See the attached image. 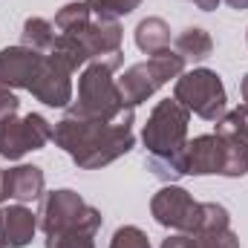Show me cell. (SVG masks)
Returning a JSON list of instances; mask_svg holds the SVG:
<instances>
[{
  "instance_id": "cell-8",
  "label": "cell",
  "mask_w": 248,
  "mask_h": 248,
  "mask_svg": "<svg viewBox=\"0 0 248 248\" xmlns=\"http://www.w3.org/2000/svg\"><path fill=\"white\" fill-rule=\"evenodd\" d=\"M150 214L162 228H173L179 234H193L199 225V202L179 185L159 187L150 199Z\"/></svg>"
},
{
  "instance_id": "cell-32",
  "label": "cell",
  "mask_w": 248,
  "mask_h": 248,
  "mask_svg": "<svg viewBox=\"0 0 248 248\" xmlns=\"http://www.w3.org/2000/svg\"><path fill=\"white\" fill-rule=\"evenodd\" d=\"M0 248H9L6 246V231H3V211H0Z\"/></svg>"
},
{
  "instance_id": "cell-28",
  "label": "cell",
  "mask_w": 248,
  "mask_h": 248,
  "mask_svg": "<svg viewBox=\"0 0 248 248\" xmlns=\"http://www.w3.org/2000/svg\"><path fill=\"white\" fill-rule=\"evenodd\" d=\"M162 248H193V237L190 234H173V237L162 240Z\"/></svg>"
},
{
  "instance_id": "cell-30",
  "label": "cell",
  "mask_w": 248,
  "mask_h": 248,
  "mask_svg": "<svg viewBox=\"0 0 248 248\" xmlns=\"http://www.w3.org/2000/svg\"><path fill=\"white\" fill-rule=\"evenodd\" d=\"M231 9H237V12H243V9H248V0H225Z\"/></svg>"
},
{
  "instance_id": "cell-5",
  "label": "cell",
  "mask_w": 248,
  "mask_h": 248,
  "mask_svg": "<svg viewBox=\"0 0 248 248\" xmlns=\"http://www.w3.org/2000/svg\"><path fill=\"white\" fill-rule=\"evenodd\" d=\"M173 98L185 107L187 113L205 119V122H219L228 113V93L222 78L214 69H190L176 78Z\"/></svg>"
},
{
  "instance_id": "cell-22",
  "label": "cell",
  "mask_w": 248,
  "mask_h": 248,
  "mask_svg": "<svg viewBox=\"0 0 248 248\" xmlns=\"http://www.w3.org/2000/svg\"><path fill=\"white\" fill-rule=\"evenodd\" d=\"M84 3L93 12V17H104V20L127 17L130 12H136L141 6V0H84Z\"/></svg>"
},
{
  "instance_id": "cell-26",
  "label": "cell",
  "mask_w": 248,
  "mask_h": 248,
  "mask_svg": "<svg viewBox=\"0 0 248 248\" xmlns=\"http://www.w3.org/2000/svg\"><path fill=\"white\" fill-rule=\"evenodd\" d=\"M46 248H95L93 234H52L46 237Z\"/></svg>"
},
{
  "instance_id": "cell-23",
  "label": "cell",
  "mask_w": 248,
  "mask_h": 248,
  "mask_svg": "<svg viewBox=\"0 0 248 248\" xmlns=\"http://www.w3.org/2000/svg\"><path fill=\"white\" fill-rule=\"evenodd\" d=\"M214 133H219V136H237V139H243L248 141V107H237V110H228L219 122H217V130Z\"/></svg>"
},
{
  "instance_id": "cell-34",
  "label": "cell",
  "mask_w": 248,
  "mask_h": 248,
  "mask_svg": "<svg viewBox=\"0 0 248 248\" xmlns=\"http://www.w3.org/2000/svg\"><path fill=\"white\" fill-rule=\"evenodd\" d=\"M246 41H248V29H246Z\"/></svg>"
},
{
  "instance_id": "cell-10",
  "label": "cell",
  "mask_w": 248,
  "mask_h": 248,
  "mask_svg": "<svg viewBox=\"0 0 248 248\" xmlns=\"http://www.w3.org/2000/svg\"><path fill=\"white\" fill-rule=\"evenodd\" d=\"M41 52L29 49V46H6L0 49V87L6 90H29L32 81L38 78L41 66H44Z\"/></svg>"
},
{
  "instance_id": "cell-11",
  "label": "cell",
  "mask_w": 248,
  "mask_h": 248,
  "mask_svg": "<svg viewBox=\"0 0 248 248\" xmlns=\"http://www.w3.org/2000/svg\"><path fill=\"white\" fill-rule=\"evenodd\" d=\"M29 93L46 107H63L66 110L72 104V72L63 63H58L55 58L46 55L38 78L29 87Z\"/></svg>"
},
{
  "instance_id": "cell-16",
  "label": "cell",
  "mask_w": 248,
  "mask_h": 248,
  "mask_svg": "<svg viewBox=\"0 0 248 248\" xmlns=\"http://www.w3.org/2000/svg\"><path fill=\"white\" fill-rule=\"evenodd\" d=\"M176 52L187 61H205V58H211V52H214V38L202 29V26H187L179 32V38H176Z\"/></svg>"
},
{
  "instance_id": "cell-9",
  "label": "cell",
  "mask_w": 248,
  "mask_h": 248,
  "mask_svg": "<svg viewBox=\"0 0 248 248\" xmlns=\"http://www.w3.org/2000/svg\"><path fill=\"white\" fill-rule=\"evenodd\" d=\"M75 38L84 44V49H87L90 61L107 63L113 72L124 63V49H122L124 32H122V26H119V20L93 17V20H90V23H87Z\"/></svg>"
},
{
  "instance_id": "cell-20",
  "label": "cell",
  "mask_w": 248,
  "mask_h": 248,
  "mask_svg": "<svg viewBox=\"0 0 248 248\" xmlns=\"http://www.w3.org/2000/svg\"><path fill=\"white\" fill-rule=\"evenodd\" d=\"M90 20H93V12L87 9V3H66L55 15V29L61 35H78Z\"/></svg>"
},
{
  "instance_id": "cell-12",
  "label": "cell",
  "mask_w": 248,
  "mask_h": 248,
  "mask_svg": "<svg viewBox=\"0 0 248 248\" xmlns=\"http://www.w3.org/2000/svg\"><path fill=\"white\" fill-rule=\"evenodd\" d=\"M185 159H187V176H225L228 153L225 141L217 133L196 136L193 141L185 144Z\"/></svg>"
},
{
  "instance_id": "cell-1",
  "label": "cell",
  "mask_w": 248,
  "mask_h": 248,
  "mask_svg": "<svg viewBox=\"0 0 248 248\" xmlns=\"http://www.w3.org/2000/svg\"><path fill=\"white\" fill-rule=\"evenodd\" d=\"M52 141L63 153H69L81 170L107 168L136 147L133 124L81 119L72 113H63V119L52 127Z\"/></svg>"
},
{
  "instance_id": "cell-17",
  "label": "cell",
  "mask_w": 248,
  "mask_h": 248,
  "mask_svg": "<svg viewBox=\"0 0 248 248\" xmlns=\"http://www.w3.org/2000/svg\"><path fill=\"white\" fill-rule=\"evenodd\" d=\"M58 32H55V23H49L46 17H26L23 20V29H20V44L46 55L55 44Z\"/></svg>"
},
{
  "instance_id": "cell-4",
  "label": "cell",
  "mask_w": 248,
  "mask_h": 248,
  "mask_svg": "<svg viewBox=\"0 0 248 248\" xmlns=\"http://www.w3.org/2000/svg\"><path fill=\"white\" fill-rule=\"evenodd\" d=\"M182 72H185V58H182L176 49H165V52L150 55L147 61L133 63L122 78H116V84H119L122 101L127 107L136 110L141 101H147V98H150L156 90H162L165 84L176 81Z\"/></svg>"
},
{
  "instance_id": "cell-25",
  "label": "cell",
  "mask_w": 248,
  "mask_h": 248,
  "mask_svg": "<svg viewBox=\"0 0 248 248\" xmlns=\"http://www.w3.org/2000/svg\"><path fill=\"white\" fill-rule=\"evenodd\" d=\"M110 248H153V246H150V240H147V234H144L141 228H136V225H122V228L113 234Z\"/></svg>"
},
{
  "instance_id": "cell-29",
  "label": "cell",
  "mask_w": 248,
  "mask_h": 248,
  "mask_svg": "<svg viewBox=\"0 0 248 248\" xmlns=\"http://www.w3.org/2000/svg\"><path fill=\"white\" fill-rule=\"evenodd\" d=\"M190 3H193L196 9H202V12H214V9H217L222 0H190Z\"/></svg>"
},
{
  "instance_id": "cell-27",
  "label": "cell",
  "mask_w": 248,
  "mask_h": 248,
  "mask_svg": "<svg viewBox=\"0 0 248 248\" xmlns=\"http://www.w3.org/2000/svg\"><path fill=\"white\" fill-rule=\"evenodd\" d=\"M17 110H20L17 95H15L12 90L0 87V122H3V119H9V116H17Z\"/></svg>"
},
{
  "instance_id": "cell-2",
  "label": "cell",
  "mask_w": 248,
  "mask_h": 248,
  "mask_svg": "<svg viewBox=\"0 0 248 248\" xmlns=\"http://www.w3.org/2000/svg\"><path fill=\"white\" fill-rule=\"evenodd\" d=\"M63 113H72L81 119H98V122H136V110L122 101L113 69L98 61H90L84 66L78 78V101H72Z\"/></svg>"
},
{
  "instance_id": "cell-21",
  "label": "cell",
  "mask_w": 248,
  "mask_h": 248,
  "mask_svg": "<svg viewBox=\"0 0 248 248\" xmlns=\"http://www.w3.org/2000/svg\"><path fill=\"white\" fill-rule=\"evenodd\" d=\"M222 228H231V214L225 205L219 202H199V225L193 234H202V231H222Z\"/></svg>"
},
{
  "instance_id": "cell-14",
  "label": "cell",
  "mask_w": 248,
  "mask_h": 248,
  "mask_svg": "<svg viewBox=\"0 0 248 248\" xmlns=\"http://www.w3.org/2000/svg\"><path fill=\"white\" fill-rule=\"evenodd\" d=\"M3 231H6V246L9 248H23L32 243L38 231V214H32L26 205H9L3 211Z\"/></svg>"
},
{
  "instance_id": "cell-33",
  "label": "cell",
  "mask_w": 248,
  "mask_h": 248,
  "mask_svg": "<svg viewBox=\"0 0 248 248\" xmlns=\"http://www.w3.org/2000/svg\"><path fill=\"white\" fill-rule=\"evenodd\" d=\"M6 199V193H3V170H0V202Z\"/></svg>"
},
{
  "instance_id": "cell-19",
  "label": "cell",
  "mask_w": 248,
  "mask_h": 248,
  "mask_svg": "<svg viewBox=\"0 0 248 248\" xmlns=\"http://www.w3.org/2000/svg\"><path fill=\"white\" fill-rule=\"evenodd\" d=\"M46 55L55 58L58 63H63L69 72H75L78 66H87L90 63V55H87L84 44L75 35H61V32H58V38H55V44H52V49Z\"/></svg>"
},
{
  "instance_id": "cell-31",
  "label": "cell",
  "mask_w": 248,
  "mask_h": 248,
  "mask_svg": "<svg viewBox=\"0 0 248 248\" xmlns=\"http://www.w3.org/2000/svg\"><path fill=\"white\" fill-rule=\"evenodd\" d=\"M240 93H243V101H246V107H248V72H246V78L240 81Z\"/></svg>"
},
{
  "instance_id": "cell-18",
  "label": "cell",
  "mask_w": 248,
  "mask_h": 248,
  "mask_svg": "<svg viewBox=\"0 0 248 248\" xmlns=\"http://www.w3.org/2000/svg\"><path fill=\"white\" fill-rule=\"evenodd\" d=\"M144 165H147V170H150L159 182H165V185H176L182 176H187L185 150H179V153H168V156H147Z\"/></svg>"
},
{
  "instance_id": "cell-24",
  "label": "cell",
  "mask_w": 248,
  "mask_h": 248,
  "mask_svg": "<svg viewBox=\"0 0 248 248\" xmlns=\"http://www.w3.org/2000/svg\"><path fill=\"white\" fill-rule=\"evenodd\" d=\"M193 248H240V237L231 228L222 231H202V234H190Z\"/></svg>"
},
{
  "instance_id": "cell-15",
  "label": "cell",
  "mask_w": 248,
  "mask_h": 248,
  "mask_svg": "<svg viewBox=\"0 0 248 248\" xmlns=\"http://www.w3.org/2000/svg\"><path fill=\"white\" fill-rule=\"evenodd\" d=\"M133 38H136V46L144 55H156V52L170 49V26L162 17H144V20H139Z\"/></svg>"
},
{
  "instance_id": "cell-7",
  "label": "cell",
  "mask_w": 248,
  "mask_h": 248,
  "mask_svg": "<svg viewBox=\"0 0 248 248\" xmlns=\"http://www.w3.org/2000/svg\"><path fill=\"white\" fill-rule=\"evenodd\" d=\"M52 141V124L41 113L29 116H9L0 122V156L9 162H17L29 150H44Z\"/></svg>"
},
{
  "instance_id": "cell-13",
  "label": "cell",
  "mask_w": 248,
  "mask_h": 248,
  "mask_svg": "<svg viewBox=\"0 0 248 248\" xmlns=\"http://www.w3.org/2000/svg\"><path fill=\"white\" fill-rule=\"evenodd\" d=\"M44 187H46V176L38 165H17V168H9L3 170V193L6 199H15V202H35L44 196Z\"/></svg>"
},
{
  "instance_id": "cell-3",
  "label": "cell",
  "mask_w": 248,
  "mask_h": 248,
  "mask_svg": "<svg viewBox=\"0 0 248 248\" xmlns=\"http://www.w3.org/2000/svg\"><path fill=\"white\" fill-rule=\"evenodd\" d=\"M101 222H104L101 211L84 202L81 193L69 187L46 193L41 202V214H38V225L46 237L52 234H93L95 237Z\"/></svg>"
},
{
  "instance_id": "cell-6",
  "label": "cell",
  "mask_w": 248,
  "mask_h": 248,
  "mask_svg": "<svg viewBox=\"0 0 248 248\" xmlns=\"http://www.w3.org/2000/svg\"><path fill=\"white\" fill-rule=\"evenodd\" d=\"M187 124H190V113H187L176 98L159 101L150 110L147 124L141 130V144H144L147 156H168V153L185 150Z\"/></svg>"
}]
</instances>
